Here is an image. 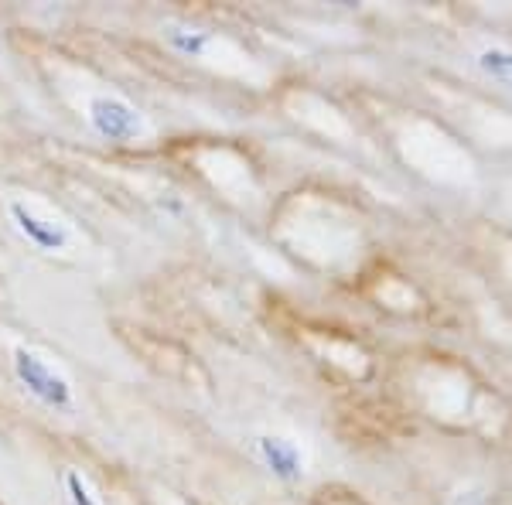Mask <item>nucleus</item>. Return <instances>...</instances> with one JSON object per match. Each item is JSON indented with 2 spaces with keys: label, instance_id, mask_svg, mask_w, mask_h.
<instances>
[{
  "label": "nucleus",
  "instance_id": "nucleus-9",
  "mask_svg": "<svg viewBox=\"0 0 512 505\" xmlns=\"http://www.w3.org/2000/svg\"><path fill=\"white\" fill-rule=\"evenodd\" d=\"M502 488L499 482L489 475V471H458L448 485H441L437 492V505H499Z\"/></svg>",
  "mask_w": 512,
  "mask_h": 505
},
{
  "label": "nucleus",
  "instance_id": "nucleus-2",
  "mask_svg": "<svg viewBox=\"0 0 512 505\" xmlns=\"http://www.w3.org/2000/svg\"><path fill=\"white\" fill-rule=\"evenodd\" d=\"M400 389L410 410L448 434L478 427L485 410V379L451 352H414L403 362Z\"/></svg>",
  "mask_w": 512,
  "mask_h": 505
},
{
  "label": "nucleus",
  "instance_id": "nucleus-8",
  "mask_svg": "<svg viewBox=\"0 0 512 505\" xmlns=\"http://www.w3.org/2000/svg\"><path fill=\"white\" fill-rule=\"evenodd\" d=\"M7 215H11V226L18 229L31 246H38V250L65 253L72 246V229L65 226V222L52 219V215L38 212L31 202L14 198V202H7Z\"/></svg>",
  "mask_w": 512,
  "mask_h": 505
},
{
  "label": "nucleus",
  "instance_id": "nucleus-6",
  "mask_svg": "<svg viewBox=\"0 0 512 505\" xmlns=\"http://www.w3.org/2000/svg\"><path fill=\"white\" fill-rule=\"evenodd\" d=\"M86 120H89V127H93V134L110 140V144H134V140L147 134V123L140 117L137 106L113 93H99L89 99Z\"/></svg>",
  "mask_w": 512,
  "mask_h": 505
},
{
  "label": "nucleus",
  "instance_id": "nucleus-5",
  "mask_svg": "<svg viewBox=\"0 0 512 505\" xmlns=\"http://www.w3.org/2000/svg\"><path fill=\"white\" fill-rule=\"evenodd\" d=\"M11 366H14L18 383L28 389V396H35L41 407H48L55 413L76 410V389H72L69 376H65L62 369H55L41 352L28 349V345H18V349L11 352Z\"/></svg>",
  "mask_w": 512,
  "mask_h": 505
},
{
  "label": "nucleus",
  "instance_id": "nucleus-4",
  "mask_svg": "<svg viewBox=\"0 0 512 505\" xmlns=\"http://www.w3.org/2000/svg\"><path fill=\"white\" fill-rule=\"evenodd\" d=\"M458 62L482 93L512 106V35L499 28H468L458 35Z\"/></svg>",
  "mask_w": 512,
  "mask_h": 505
},
{
  "label": "nucleus",
  "instance_id": "nucleus-12",
  "mask_svg": "<svg viewBox=\"0 0 512 505\" xmlns=\"http://www.w3.org/2000/svg\"><path fill=\"white\" fill-rule=\"evenodd\" d=\"M489 256H492L495 277H499V284L506 287V294L512 301V236L509 233H492L489 236Z\"/></svg>",
  "mask_w": 512,
  "mask_h": 505
},
{
  "label": "nucleus",
  "instance_id": "nucleus-7",
  "mask_svg": "<svg viewBox=\"0 0 512 505\" xmlns=\"http://www.w3.org/2000/svg\"><path fill=\"white\" fill-rule=\"evenodd\" d=\"M253 454L277 482L301 485L308 478V451L291 434H277V430H263L253 437Z\"/></svg>",
  "mask_w": 512,
  "mask_h": 505
},
{
  "label": "nucleus",
  "instance_id": "nucleus-13",
  "mask_svg": "<svg viewBox=\"0 0 512 505\" xmlns=\"http://www.w3.org/2000/svg\"><path fill=\"white\" fill-rule=\"evenodd\" d=\"M65 495H69V505H103L99 495L93 492V485L82 478V471L69 468L65 471Z\"/></svg>",
  "mask_w": 512,
  "mask_h": 505
},
{
  "label": "nucleus",
  "instance_id": "nucleus-11",
  "mask_svg": "<svg viewBox=\"0 0 512 505\" xmlns=\"http://www.w3.org/2000/svg\"><path fill=\"white\" fill-rule=\"evenodd\" d=\"M168 45L181 59L209 62L212 55L219 52V35L209 28H185V24H175V28L168 31Z\"/></svg>",
  "mask_w": 512,
  "mask_h": 505
},
{
  "label": "nucleus",
  "instance_id": "nucleus-10",
  "mask_svg": "<svg viewBox=\"0 0 512 505\" xmlns=\"http://www.w3.org/2000/svg\"><path fill=\"white\" fill-rule=\"evenodd\" d=\"M376 301H379V308L403 314V318H417V314L431 311V304L420 294V287L410 277H403V273H386V277L379 280Z\"/></svg>",
  "mask_w": 512,
  "mask_h": 505
},
{
  "label": "nucleus",
  "instance_id": "nucleus-3",
  "mask_svg": "<svg viewBox=\"0 0 512 505\" xmlns=\"http://www.w3.org/2000/svg\"><path fill=\"white\" fill-rule=\"evenodd\" d=\"M424 93L434 103V117L448 123L478 157L512 154V106L451 76H427Z\"/></svg>",
  "mask_w": 512,
  "mask_h": 505
},
{
  "label": "nucleus",
  "instance_id": "nucleus-1",
  "mask_svg": "<svg viewBox=\"0 0 512 505\" xmlns=\"http://www.w3.org/2000/svg\"><path fill=\"white\" fill-rule=\"evenodd\" d=\"M390 147L400 164L437 192L475 195L485 185V164L431 110H400L390 120Z\"/></svg>",
  "mask_w": 512,
  "mask_h": 505
}]
</instances>
